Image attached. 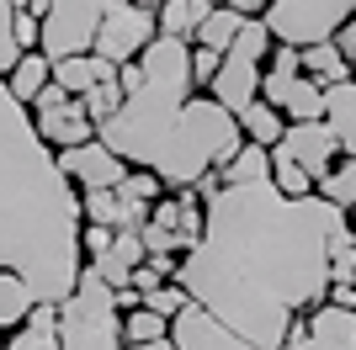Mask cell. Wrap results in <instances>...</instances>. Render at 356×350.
Returning a JSON list of instances; mask_svg holds the SVG:
<instances>
[{"instance_id": "obj_1", "label": "cell", "mask_w": 356, "mask_h": 350, "mask_svg": "<svg viewBox=\"0 0 356 350\" xmlns=\"http://www.w3.org/2000/svg\"><path fill=\"white\" fill-rule=\"evenodd\" d=\"M202 239L176 265V281L255 350H277L293 319L330 292V239L351 218L325 197H282L271 181H223L202 197Z\"/></svg>"}, {"instance_id": "obj_2", "label": "cell", "mask_w": 356, "mask_h": 350, "mask_svg": "<svg viewBox=\"0 0 356 350\" xmlns=\"http://www.w3.org/2000/svg\"><path fill=\"white\" fill-rule=\"evenodd\" d=\"M138 64L144 85L122 96V106L96 128V138L122 165L154 170L170 191L197 186L208 170H223L245 144V133L223 101L192 96V43L154 32Z\"/></svg>"}, {"instance_id": "obj_3", "label": "cell", "mask_w": 356, "mask_h": 350, "mask_svg": "<svg viewBox=\"0 0 356 350\" xmlns=\"http://www.w3.org/2000/svg\"><path fill=\"white\" fill-rule=\"evenodd\" d=\"M0 265L38 303H64L80 276V191L48 154L27 101L0 74Z\"/></svg>"}, {"instance_id": "obj_4", "label": "cell", "mask_w": 356, "mask_h": 350, "mask_svg": "<svg viewBox=\"0 0 356 350\" xmlns=\"http://www.w3.org/2000/svg\"><path fill=\"white\" fill-rule=\"evenodd\" d=\"M59 350H122V308L118 287L86 265L70 297L59 303Z\"/></svg>"}, {"instance_id": "obj_5", "label": "cell", "mask_w": 356, "mask_h": 350, "mask_svg": "<svg viewBox=\"0 0 356 350\" xmlns=\"http://www.w3.org/2000/svg\"><path fill=\"white\" fill-rule=\"evenodd\" d=\"M266 53H271L266 22H261V16H245L239 38L223 48V58H218V74H213L208 96H213V101H223L229 112L239 117L255 96H261V64H266Z\"/></svg>"}, {"instance_id": "obj_6", "label": "cell", "mask_w": 356, "mask_h": 350, "mask_svg": "<svg viewBox=\"0 0 356 350\" xmlns=\"http://www.w3.org/2000/svg\"><path fill=\"white\" fill-rule=\"evenodd\" d=\"M351 11H356V0H266V6H261V22H266V32L277 43L309 48V43L335 38Z\"/></svg>"}, {"instance_id": "obj_7", "label": "cell", "mask_w": 356, "mask_h": 350, "mask_svg": "<svg viewBox=\"0 0 356 350\" xmlns=\"http://www.w3.org/2000/svg\"><path fill=\"white\" fill-rule=\"evenodd\" d=\"M102 16H106V0H48L38 48H43L48 58L90 53V48H96V27H102Z\"/></svg>"}, {"instance_id": "obj_8", "label": "cell", "mask_w": 356, "mask_h": 350, "mask_svg": "<svg viewBox=\"0 0 356 350\" xmlns=\"http://www.w3.org/2000/svg\"><path fill=\"white\" fill-rule=\"evenodd\" d=\"M154 32H160V22H154L149 6H138V0H106V16L96 27V48L90 53H102L106 64H128V58H138L149 48Z\"/></svg>"}, {"instance_id": "obj_9", "label": "cell", "mask_w": 356, "mask_h": 350, "mask_svg": "<svg viewBox=\"0 0 356 350\" xmlns=\"http://www.w3.org/2000/svg\"><path fill=\"white\" fill-rule=\"evenodd\" d=\"M277 350H356V308L314 303L303 319H293Z\"/></svg>"}, {"instance_id": "obj_10", "label": "cell", "mask_w": 356, "mask_h": 350, "mask_svg": "<svg viewBox=\"0 0 356 350\" xmlns=\"http://www.w3.org/2000/svg\"><path fill=\"white\" fill-rule=\"evenodd\" d=\"M170 340H176V350H255L245 335H234L223 319H213L208 308L186 303L170 319Z\"/></svg>"}, {"instance_id": "obj_11", "label": "cell", "mask_w": 356, "mask_h": 350, "mask_svg": "<svg viewBox=\"0 0 356 350\" xmlns=\"http://www.w3.org/2000/svg\"><path fill=\"white\" fill-rule=\"evenodd\" d=\"M282 144L293 149V160L303 165L314 181L335 170V154H341V138H335V128H330L325 117H303V122L282 128Z\"/></svg>"}, {"instance_id": "obj_12", "label": "cell", "mask_w": 356, "mask_h": 350, "mask_svg": "<svg viewBox=\"0 0 356 350\" xmlns=\"http://www.w3.org/2000/svg\"><path fill=\"white\" fill-rule=\"evenodd\" d=\"M59 165H64V175H70L74 186H118L122 175H128V165H122L102 138H86V144L59 149Z\"/></svg>"}, {"instance_id": "obj_13", "label": "cell", "mask_w": 356, "mask_h": 350, "mask_svg": "<svg viewBox=\"0 0 356 350\" xmlns=\"http://www.w3.org/2000/svg\"><path fill=\"white\" fill-rule=\"evenodd\" d=\"M32 122H38V133H43V144H54V149L86 144L90 133H96V122H90L86 106H80V96H70L64 106H48V112H32Z\"/></svg>"}, {"instance_id": "obj_14", "label": "cell", "mask_w": 356, "mask_h": 350, "mask_svg": "<svg viewBox=\"0 0 356 350\" xmlns=\"http://www.w3.org/2000/svg\"><path fill=\"white\" fill-rule=\"evenodd\" d=\"M325 122L335 128L341 149L356 160V80H335V85H325Z\"/></svg>"}, {"instance_id": "obj_15", "label": "cell", "mask_w": 356, "mask_h": 350, "mask_svg": "<svg viewBox=\"0 0 356 350\" xmlns=\"http://www.w3.org/2000/svg\"><path fill=\"white\" fill-rule=\"evenodd\" d=\"M144 260V239L128 228H112V244H106V255H96V271H102L112 287H128V276H134V265Z\"/></svg>"}, {"instance_id": "obj_16", "label": "cell", "mask_w": 356, "mask_h": 350, "mask_svg": "<svg viewBox=\"0 0 356 350\" xmlns=\"http://www.w3.org/2000/svg\"><path fill=\"white\" fill-rule=\"evenodd\" d=\"M118 64H106L102 53H70V58H54V80H59L70 96H86L96 80H112Z\"/></svg>"}, {"instance_id": "obj_17", "label": "cell", "mask_w": 356, "mask_h": 350, "mask_svg": "<svg viewBox=\"0 0 356 350\" xmlns=\"http://www.w3.org/2000/svg\"><path fill=\"white\" fill-rule=\"evenodd\" d=\"M6 350H59V303H38L27 324L6 340Z\"/></svg>"}, {"instance_id": "obj_18", "label": "cell", "mask_w": 356, "mask_h": 350, "mask_svg": "<svg viewBox=\"0 0 356 350\" xmlns=\"http://www.w3.org/2000/svg\"><path fill=\"white\" fill-rule=\"evenodd\" d=\"M48 80H54V58H48L43 48H27V53H22L11 69H6V85H11V96H16V101H27V106H32V96H38Z\"/></svg>"}, {"instance_id": "obj_19", "label": "cell", "mask_w": 356, "mask_h": 350, "mask_svg": "<svg viewBox=\"0 0 356 350\" xmlns=\"http://www.w3.org/2000/svg\"><path fill=\"white\" fill-rule=\"evenodd\" d=\"M208 11H213V0H160V6H154V22H160L165 38H186V43H192V32L202 27Z\"/></svg>"}, {"instance_id": "obj_20", "label": "cell", "mask_w": 356, "mask_h": 350, "mask_svg": "<svg viewBox=\"0 0 356 350\" xmlns=\"http://www.w3.org/2000/svg\"><path fill=\"white\" fill-rule=\"evenodd\" d=\"M298 58H303V74H314L319 85L351 80V64H346V53L335 48V38H325V43H309V48H298Z\"/></svg>"}, {"instance_id": "obj_21", "label": "cell", "mask_w": 356, "mask_h": 350, "mask_svg": "<svg viewBox=\"0 0 356 350\" xmlns=\"http://www.w3.org/2000/svg\"><path fill=\"white\" fill-rule=\"evenodd\" d=\"M32 308H38L32 287L16 276V271H6V265H0V329H22Z\"/></svg>"}, {"instance_id": "obj_22", "label": "cell", "mask_w": 356, "mask_h": 350, "mask_svg": "<svg viewBox=\"0 0 356 350\" xmlns=\"http://www.w3.org/2000/svg\"><path fill=\"white\" fill-rule=\"evenodd\" d=\"M239 27H245V11H234V6H213L208 16H202V27L192 32V43L213 48V53H223V48L239 38Z\"/></svg>"}, {"instance_id": "obj_23", "label": "cell", "mask_w": 356, "mask_h": 350, "mask_svg": "<svg viewBox=\"0 0 356 350\" xmlns=\"http://www.w3.org/2000/svg\"><path fill=\"white\" fill-rule=\"evenodd\" d=\"M282 128H287V117L277 112L271 101H261V96H255V101L239 112V133H245L250 144H266V149H271L277 138H282Z\"/></svg>"}, {"instance_id": "obj_24", "label": "cell", "mask_w": 356, "mask_h": 350, "mask_svg": "<svg viewBox=\"0 0 356 350\" xmlns=\"http://www.w3.org/2000/svg\"><path fill=\"white\" fill-rule=\"evenodd\" d=\"M271 186L282 191V197H309V191H314V175L293 160V149H287L282 138L271 144Z\"/></svg>"}, {"instance_id": "obj_25", "label": "cell", "mask_w": 356, "mask_h": 350, "mask_svg": "<svg viewBox=\"0 0 356 350\" xmlns=\"http://www.w3.org/2000/svg\"><path fill=\"white\" fill-rule=\"evenodd\" d=\"M277 112L293 117V122H303V117H325V85H319L314 74H298L293 85H287V96H282Z\"/></svg>"}, {"instance_id": "obj_26", "label": "cell", "mask_w": 356, "mask_h": 350, "mask_svg": "<svg viewBox=\"0 0 356 350\" xmlns=\"http://www.w3.org/2000/svg\"><path fill=\"white\" fill-rule=\"evenodd\" d=\"M314 197H325L330 207L351 212V207H356V160H351V154H346L330 175H319V181H314Z\"/></svg>"}, {"instance_id": "obj_27", "label": "cell", "mask_w": 356, "mask_h": 350, "mask_svg": "<svg viewBox=\"0 0 356 350\" xmlns=\"http://www.w3.org/2000/svg\"><path fill=\"white\" fill-rule=\"evenodd\" d=\"M160 335H170V319L165 313H154V308H128V319H122V340L128 345H144V340H160Z\"/></svg>"}, {"instance_id": "obj_28", "label": "cell", "mask_w": 356, "mask_h": 350, "mask_svg": "<svg viewBox=\"0 0 356 350\" xmlns=\"http://www.w3.org/2000/svg\"><path fill=\"white\" fill-rule=\"evenodd\" d=\"M80 106H86V117L96 122V128H102L106 117H112V112L122 106V85H118V74H112V80H96V85H90L86 96H80Z\"/></svg>"}, {"instance_id": "obj_29", "label": "cell", "mask_w": 356, "mask_h": 350, "mask_svg": "<svg viewBox=\"0 0 356 350\" xmlns=\"http://www.w3.org/2000/svg\"><path fill=\"white\" fill-rule=\"evenodd\" d=\"M80 212H86V223H118V186H86V197H80Z\"/></svg>"}, {"instance_id": "obj_30", "label": "cell", "mask_w": 356, "mask_h": 350, "mask_svg": "<svg viewBox=\"0 0 356 350\" xmlns=\"http://www.w3.org/2000/svg\"><path fill=\"white\" fill-rule=\"evenodd\" d=\"M138 297H144V308H154V313H165V319H176L181 308L192 303V297H186V287H181L176 276L160 281V287H149V292H138Z\"/></svg>"}, {"instance_id": "obj_31", "label": "cell", "mask_w": 356, "mask_h": 350, "mask_svg": "<svg viewBox=\"0 0 356 350\" xmlns=\"http://www.w3.org/2000/svg\"><path fill=\"white\" fill-rule=\"evenodd\" d=\"M118 191L122 197H138V202H154V197H165V181L154 170H144V165H138V170H128L118 181Z\"/></svg>"}, {"instance_id": "obj_32", "label": "cell", "mask_w": 356, "mask_h": 350, "mask_svg": "<svg viewBox=\"0 0 356 350\" xmlns=\"http://www.w3.org/2000/svg\"><path fill=\"white\" fill-rule=\"evenodd\" d=\"M16 0H0V74L11 69L16 58H22V43H16Z\"/></svg>"}, {"instance_id": "obj_33", "label": "cell", "mask_w": 356, "mask_h": 350, "mask_svg": "<svg viewBox=\"0 0 356 350\" xmlns=\"http://www.w3.org/2000/svg\"><path fill=\"white\" fill-rule=\"evenodd\" d=\"M218 58H223V53H213V48L192 43V90H208V85H213V74H218Z\"/></svg>"}, {"instance_id": "obj_34", "label": "cell", "mask_w": 356, "mask_h": 350, "mask_svg": "<svg viewBox=\"0 0 356 350\" xmlns=\"http://www.w3.org/2000/svg\"><path fill=\"white\" fill-rule=\"evenodd\" d=\"M16 43H22V53H27V48H38V32H43V22H38V16L27 11V6H16Z\"/></svg>"}, {"instance_id": "obj_35", "label": "cell", "mask_w": 356, "mask_h": 350, "mask_svg": "<svg viewBox=\"0 0 356 350\" xmlns=\"http://www.w3.org/2000/svg\"><path fill=\"white\" fill-rule=\"evenodd\" d=\"M335 48L346 53V64H351V80H356V11L341 22V32H335Z\"/></svg>"}, {"instance_id": "obj_36", "label": "cell", "mask_w": 356, "mask_h": 350, "mask_svg": "<svg viewBox=\"0 0 356 350\" xmlns=\"http://www.w3.org/2000/svg\"><path fill=\"white\" fill-rule=\"evenodd\" d=\"M80 244H86V249H90V260H96V255H106V244H112V228H106V223H86Z\"/></svg>"}, {"instance_id": "obj_37", "label": "cell", "mask_w": 356, "mask_h": 350, "mask_svg": "<svg viewBox=\"0 0 356 350\" xmlns=\"http://www.w3.org/2000/svg\"><path fill=\"white\" fill-rule=\"evenodd\" d=\"M64 101H70V90H64L59 80H48V85L32 96V112H48V106H64Z\"/></svg>"}, {"instance_id": "obj_38", "label": "cell", "mask_w": 356, "mask_h": 350, "mask_svg": "<svg viewBox=\"0 0 356 350\" xmlns=\"http://www.w3.org/2000/svg\"><path fill=\"white\" fill-rule=\"evenodd\" d=\"M118 85H122V96L144 85V64H138V58H128V64H118Z\"/></svg>"}, {"instance_id": "obj_39", "label": "cell", "mask_w": 356, "mask_h": 350, "mask_svg": "<svg viewBox=\"0 0 356 350\" xmlns=\"http://www.w3.org/2000/svg\"><path fill=\"white\" fill-rule=\"evenodd\" d=\"M128 350H176V340L160 335V340H144V345H128Z\"/></svg>"}, {"instance_id": "obj_40", "label": "cell", "mask_w": 356, "mask_h": 350, "mask_svg": "<svg viewBox=\"0 0 356 350\" xmlns=\"http://www.w3.org/2000/svg\"><path fill=\"white\" fill-rule=\"evenodd\" d=\"M351 239H356V207H351Z\"/></svg>"}, {"instance_id": "obj_41", "label": "cell", "mask_w": 356, "mask_h": 350, "mask_svg": "<svg viewBox=\"0 0 356 350\" xmlns=\"http://www.w3.org/2000/svg\"><path fill=\"white\" fill-rule=\"evenodd\" d=\"M138 6H149V11H154V6H160V0H138Z\"/></svg>"}, {"instance_id": "obj_42", "label": "cell", "mask_w": 356, "mask_h": 350, "mask_svg": "<svg viewBox=\"0 0 356 350\" xmlns=\"http://www.w3.org/2000/svg\"><path fill=\"white\" fill-rule=\"evenodd\" d=\"M16 6H27V0H16Z\"/></svg>"}, {"instance_id": "obj_43", "label": "cell", "mask_w": 356, "mask_h": 350, "mask_svg": "<svg viewBox=\"0 0 356 350\" xmlns=\"http://www.w3.org/2000/svg\"><path fill=\"white\" fill-rule=\"evenodd\" d=\"M0 350H6V345H0Z\"/></svg>"}, {"instance_id": "obj_44", "label": "cell", "mask_w": 356, "mask_h": 350, "mask_svg": "<svg viewBox=\"0 0 356 350\" xmlns=\"http://www.w3.org/2000/svg\"><path fill=\"white\" fill-rule=\"evenodd\" d=\"M351 281H356V276H351Z\"/></svg>"}]
</instances>
